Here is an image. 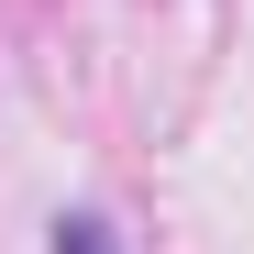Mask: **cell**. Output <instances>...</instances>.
<instances>
[{
	"label": "cell",
	"mask_w": 254,
	"mask_h": 254,
	"mask_svg": "<svg viewBox=\"0 0 254 254\" xmlns=\"http://www.w3.org/2000/svg\"><path fill=\"white\" fill-rule=\"evenodd\" d=\"M56 254H111V221H100V210H66V221H56Z\"/></svg>",
	"instance_id": "1"
}]
</instances>
